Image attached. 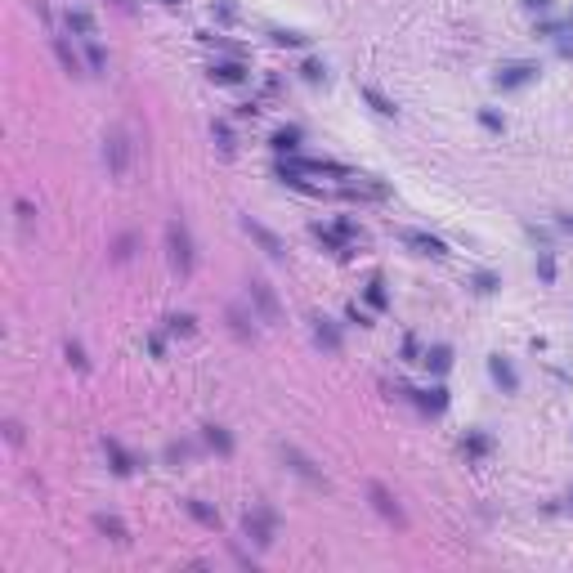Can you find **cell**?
Returning <instances> with one entry per match:
<instances>
[{
  "instance_id": "ac0fdd59",
  "label": "cell",
  "mask_w": 573,
  "mask_h": 573,
  "mask_svg": "<svg viewBox=\"0 0 573 573\" xmlns=\"http://www.w3.org/2000/svg\"><path fill=\"white\" fill-rule=\"evenodd\" d=\"M417 403H421L426 412H444V408H448V390H444V385H435V390H417Z\"/></svg>"
},
{
  "instance_id": "f546056e",
  "label": "cell",
  "mask_w": 573,
  "mask_h": 573,
  "mask_svg": "<svg viewBox=\"0 0 573 573\" xmlns=\"http://www.w3.org/2000/svg\"><path fill=\"white\" fill-rule=\"evenodd\" d=\"M538 273H542V278H547V282H556V260H551L547 251L538 255Z\"/></svg>"
},
{
  "instance_id": "f1b7e54d",
  "label": "cell",
  "mask_w": 573,
  "mask_h": 573,
  "mask_svg": "<svg viewBox=\"0 0 573 573\" xmlns=\"http://www.w3.org/2000/svg\"><path fill=\"white\" fill-rule=\"evenodd\" d=\"M211 135L219 139V148H224V152H233V135H228V126H224V121H215V126H211Z\"/></svg>"
},
{
  "instance_id": "ffe728a7",
  "label": "cell",
  "mask_w": 573,
  "mask_h": 573,
  "mask_svg": "<svg viewBox=\"0 0 573 573\" xmlns=\"http://www.w3.org/2000/svg\"><path fill=\"white\" fill-rule=\"evenodd\" d=\"M273 152H295V148H300V130H295V126H282V130H273Z\"/></svg>"
},
{
  "instance_id": "83f0119b",
  "label": "cell",
  "mask_w": 573,
  "mask_h": 573,
  "mask_svg": "<svg viewBox=\"0 0 573 573\" xmlns=\"http://www.w3.org/2000/svg\"><path fill=\"white\" fill-rule=\"evenodd\" d=\"M85 50H90V72H103V68H108V59H103L99 41H85Z\"/></svg>"
},
{
  "instance_id": "603a6c76",
  "label": "cell",
  "mask_w": 573,
  "mask_h": 573,
  "mask_svg": "<svg viewBox=\"0 0 573 573\" xmlns=\"http://www.w3.org/2000/svg\"><path fill=\"white\" fill-rule=\"evenodd\" d=\"M363 99H367L372 108L381 112V117H394V103H390V99H385V94H381V90H372V85H367V90H363Z\"/></svg>"
},
{
  "instance_id": "b9f144b4",
  "label": "cell",
  "mask_w": 573,
  "mask_h": 573,
  "mask_svg": "<svg viewBox=\"0 0 573 573\" xmlns=\"http://www.w3.org/2000/svg\"><path fill=\"white\" fill-rule=\"evenodd\" d=\"M161 5H179V0H161Z\"/></svg>"
},
{
  "instance_id": "74e56055",
  "label": "cell",
  "mask_w": 573,
  "mask_h": 573,
  "mask_svg": "<svg viewBox=\"0 0 573 573\" xmlns=\"http://www.w3.org/2000/svg\"><path fill=\"white\" fill-rule=\"evenodd\" d=\"M130 246H135V237L126 233V237H121V242H117V260H126V255H130Z\"/></svg>"
},
{
  "instance_id": "4dcf8cb0",
  "label": "cell",
  "mask_w": 573,
  "mask_h": 573,
  "mask_svg": "<svg viewBox=\"0 0 573 573\" xmlns=\"http://www.w3.org/2000/svg\"><path fill=\"white\" fill-rule=\"evenodd\" d=\"M475 291H498V273H475Z\"/></svg>"
},
{
  "instance_id": "52a82bcc",
  "label": "cell",
  "mask_w": 573,
  "mask_h": 573,
  "mask_svg": "<svg viewBox=\"0 0 573 573\" xmlns=\"http://www.w3.org/2000/svg\"><path fill=\"white\" fill-rule=\"evenodd\" d=\"M367 498H372V506H376V511H381V515H385V520H394V524H399V529H403V524H408V515H403V506H399L394 498H390V489H385V484H367Z\"/></svg>"
},
{
  "instance_id": "60d3db41",
  "label": "cell",
  "mask_w": 573,
  "mask_h": 573,
  "mask_svg": "<svg viewBox=\"0 0 573 573\" xmlns=\"http://www.w3.org/2000/svg\"><path fill=\"white\" fill-rule=\"evenodd\" d=\"M560 54H573V41H560Z\"/></svg>"
},
{
  "instance_id": "e0dca14e",
  "label": "cell",
  "mask_w": 573,
  "mask_h": 573,
  "mask_svg": "<svg viewBox=\"0 0 573 573\" xmlns=\"http://www.w3.org/2000/svg\"><path fill=\"white\" fill-rule=\"evenodd\" d=\"M184 506H188V515H193L197 524H206V529H219V511H211V506H206L202 498H188Z\"/></svg>"
},
{
  "instance_id": "7a4b0ae2",
  "label": "cell",
  "mask_w": 573,
  "mask_h": 573,
  "mask_svg": "<svg viewBox=\"0 0 573 573\" xmlns=\"http://www.w3.org/2000/svg\"><path fill=\"white\" fill-rule=\"evenodd\" d=\"M242 529H246V538L255 542V547H273V533H278V515L269 511V506H255V511H246V520H242Z\"/></svg>"
},
{
  "instance_id": "9a60e30c",
  "label": "cell",
  "mask_w": 573,
  "mask_h": 573,
  "mask_svg": "<svg viewBox=\"0 0 573 573\" xmlns=\"http://www.w3.org/2000/svg\"><path fill=\"white\" fill-rule=\"evenodd\" d=\"M228 327H233L237 340H251V336H255V327H251V318H246L242 304H228Z\"/></svg>"
},
{
  "instance_id": "7c38bea8",
  "label": "cell",
  "mask_w": 573,
  "mask_h": 573,
  "mask_svg": "<svg viewBox=\"0 0 573 573\" xmlns=\"http://www.w3.org/2000/svg\"><path fill=\"white\" fill-rule=\"evenodd\" d=\"M94 529H99L103 538H112L117 547H126V542H130V529L117 520V515H94Z\"/></svg>"
},
{
  "instance_id": "484cf974",
  "label": "cell",
  "mask_w": 573,
  "mask_h": 573,
  "mask_svg": "<svg viewBox=\"0 0 573 573\" xmlns=\"http://www.w3.org/2000/svg\"><path fill=\"white\" fill-rule=\"evenodd\" d=\"M367 304L385 309V282H381V278H372V282H367Z\"/></svg>"
},
{
  "instance_id": "836d02e7",
  "label": "cell",
  "mask_w": 573,
  "mask_h": 573,
  "mask_svg": "<svg viewBox=\"0 0 573 573\" xmlns=\"http://www.w3.org/2000/svg\"><path fill=\"white\" fill-rule=\"evenodd\" d=\"M273 41L278 45H304V36L300 32H273Z\"/></svg>"
},
{
  "instance_id": "3957f363",
  "label": "cell",
  "mask_w": 573,
  "mask_h": 573,
  "mask_svg": "<svg viewBox=\"0 0 573 573\" xmlns=\"http://www.w3.org/2000/svg\"><path fill=\"white\" fill-rule=\"evenodd\" d=\"M246 295H251L260 322H282V304H278V295H273V286L264 282V278H251V282H246Z\"/></svg>"
},
{
  "instance_id": "cb8c5ba5",
  "label": "cell",
  "mask_w": 573,
  "mask_h": 573,
  "mask_svg": "<svg viewBox=\"0 0 573 573\" xmlns=\"http://www.w3.org/2000/svg\"><path fill=\"white\" fill-rule=\"evenodd\" d=\"M462 448H466V453H471V457H484V453H489L493 444H489V435H466V444H462Z\"/></svg>"
},
{
  "instance_id": "7bdbcfd3",
  "label": "cell",
  "mask_w": 573,
  "mask_h": 573,
  "mask_svg": "<svg viewBox=\"0 0 573 573\" xmlns=\"http://www.w3.org/2000/svg\"><path fill=\"white\" fill-rule=\"evenodd\" d=\"M569 498H573V493H569Z\"/></svg>"
},
{
  "instance_id": "9c48e42d",
  "label": "cell",
  "mask_w": 573,
  "mask_h": 573,
  "mask_svg": "<svg viewBox=\"0 0 573 573\" xmlns=\"http://www.w3.org/2000/svg\"><path fill=\"white\" fill-rule=\"evenodd\" d=\"M206 76H211L215 85H242L246 81V68L237 59H224V63H211V72H206Z\"/></svg>"
},
{
  "instance_id": "e575fe53",
  "label": "cell",
  "mask_w": 573,
  "mask_h": 573,
  "mask_svg": "<svg viewBox=\"0 0 573 573\" xmlns=\"http://www.w3.org/2000/svg\"><path fill=\"white\" fill-rule=\"evenodd\" d=\"M184 457H188V444H170L166 448V462H184Z\"/></svg>"
},
{
  "instance_id": "8d00e7d4",
  "label": "cell",
  "mask_w": 573,
  "mask_h": 573,
  "mask_svg": "<svg viewBox=\"0 0 573 573\" xmlns=\"http://www.w3.org/2000/svg\"><path fill=\"white\" fill-rule=\"evenodd\" d=\"M480 121H484L489 130H502V117H498V112H480Z\"/></svg>"
},
{
  "instance_id": "ba28073f",
  "label": "cell",
  "mask_w": 573,
  "mask_h": 573,
  "mask_svg": "<svg viewBox=\"0 0 573 573\" xmlns=\"http://www.w3.org/2000/svg\"><path fill=\"white\" fill-rule=\"evenodd\" d=\"M282 457H286V466H291V471L300 475V480H309V484H322V471H318V466H313V462H309V457H304L295 444H282Z\"/></svg>"
},
{
  "instance_id": "d4e9b609",
  "label": "cell",
  "mask_w": 573,
  "mask_h": 573,
  "mask_svg": "<svg viewBox=\"0 0 573 573\" xmlns=\"http://www.w3.org/2000/svg\"><path fill=\"white\" fill-rule=\"evenodd\" d=\"M166 327H170V331H179V336H188V331H193V313H170Z\"/></svg>"
},
{
  "instance_id": "5b68a950",
  "label": "cell",
  "mask_w": 573,
  "mask_h": 573,
  "mask_svg": "<svg viewBox=\"0 0 573 573\" xmlns=\"http://www.w3.org/2000/svg\"><path fill=\"white\" fill-rule=\"evenodd\" d=\"M538 63H506V68H498V90H520V85H529V81H538Z\"/></svg>"
},
{
  "instance_id": "d590c367",
  "label": "cell",
  "mask_w": 573,
  "mask_h": 573,
  "mask_svg": "<svg viewBox=\"0 0 573 573\" xmlns=\"http://www.w3.org/2000/svg\"><path fill=\"white\" fill-rule=\"evenodd\" d=\"M349 322H358V327H372V322H367V313H363L358 304H349Z\"/></svg>"
},
{
  "instance_id": "6da1fadb",
  "label": "cell",
  "mask_w": 573,
  "mask_h": 573,
  "mask_svg": "<svg viewBox=\"0 0 573 573\" xmlns=\"http://www.w3.org/2000/svg\"><path fill=\"white\" fill-rule=\"evenodd\" d=\"M166 255H170V269H175L179 278H188V273H193V264H197L193 237H188V228L179 224V219H170V224H166Z\"/></svg>"
},
{
  "instance_id": "f35d334b",
  "label": "cell",
  "mask_w": 573,
  "mask_h": 573,
  "mask_svg": "<svg viewBox=\"0 0 573 573\" xmlns=\"http://www.w3.org/2000/svg\"><path fill=\"white\" fill-rule=\"evenodd\" d=\"M524 5H529V9H547L551 0H524Z\"/></svg>"
},
{
  "instance_id": "2e32d148",
  "label": "cell",
  "mask_w": 573,
  "mask_h": 573,
  "mask_svg": "<svg viewBox=\"0 0 573 573\" xmlns=\"http://www.w3.org/2000/svg\"><path fill=\"white\" fill-rule=\"evenodd\" d=\"M54 54H59V63H63V72H72V76H81L85 68H81V59H76V50L68 41H63V36H54Z\"/></svg>"
},
{
  "instance_id": "30bf717a",
  "label": "cell",
  "mask_w": 573,
  "mask_h": 573,
  "mask_svg": "<svg viewBox=\"0 0 573 573\" xmlns=\"http://www.w3.org/2000/svg\"><path fill=\"white\" fill-rule=\"evenodd\" d=\"M403 242H408V246H417V255H448V246L439 242L435 233H421V228H408Z\"/></svg>"
},
{
  "instance_id": "1f68e13d",
  "label": "cell",
  "mask_w": 573,
  "mask_h": 573,
  "mask_svg": "<svg viewBox=\"0 0 573 573\" xmlns=\"http://www.w3.org/2000/svg\"><path fill=\"white\" fill-rule=\"evenodd\" d=\"M322 76H327V68H322L318 59H309V63H304V81H322Z\"/></svg>"
},
{
  "instance_id": "ab89813d",
  "label": "cell",
  "mask_w": 573,
  "mask_h": 573,
  "mask_svg": "<svg viewBox=\"0 0 573 573\" xmlns=\"http://www.w3.org/2000/svg\"><path fill=\"white\" fill-rule=\"evenodd\" d=\"M560 228H569V233H573V215H560Z\"/></svg>"
},
{
  "instance_id": "7402d4cb",
  "label": "cell",
  "mask_w": 573,
  "mask_h": 573,
  "mask_svg": "<svg viewBox=\"0 0 573 573\" xmlns=\"http://www.w3.org/2000/svg\"><path fill=\"white\" fill-rule=\"evenodd\" d=\"M426 363H430L435 372H448V367H453V349H448V345H435V349L426 354Z\"/></svg>"
},
{
  "instance_id": "5bb4252c",
  "label": "cell",
  "mask_w": 573,
  "mask_h": 573,
  "mask_svg": "<svg viewBox=\"0 0 573 573\" xmlns=\"http://www.w3.org/2000/svg\"><path fill=\"white\" fill-rule=\"evenodd\" d=\"M103 453L112 457V471H117V475H130V471H135V457H130L117 439H103Z\"/></svg>"
},
{
  "instance_id": "8fae6325",
  "label": "cell",
  "mask_w": 573,
  "mask_h": 573,
  "mask_svg": "<svg viewBox=\"0 0 573 573\" xmlns=\"http://www.w3.org/2000/svg\"><path fill=\"white\" fill-rule=\"evenodd\" d=\"M313 340H318L322 349H331V354H340V331H336V322L322 318V313L313 318Z\"/></svg>"
},
{
  "instance_id": "4fadbf2b",
  "label": "cell",
  "mask_w": 573,
  "mask_h": 573,
  "mask_svg": "<svg viewBox=\"0 0 573 573\" xmlns=\"http://www.w3.org/2000/svg\"><path fill=\"white\" fill-rule=\"evenodd\" d=\"M489 372H493V381H498L506 394H515V390H520V376H515V367H511V363H506L502 354H498V358H489Z\"/></svg>"
},
{
  "instance_id": "4316f807",
  "label": "cell",
  "mask_w": 573,
  "mask_h": 573,
  "mask_svg": "<svg viewBox=\"0 0 573 573\" xmlns=\"http://www.w3.org/2000/svg\"><path fill=\"white\" fill-rule=\"evenodd\" d=\"M313 237H322V242H327L331 251H345V237H336L331 228H322V224H313Z\"/></svg>"
},
{
  "instance_id": "277c9868",
  "label": "cell",
  "mask_w": 573,
  "mask_h": 573,
  "mask_svg": "<svg viewBox=\"0 0 573 573\" xmlns=\"http://www.w3.org/2000/svg\"><path fill=\"white\" fill-rule=\"evenodd\" d=\"M103 161H108L112 175H126V166H130V139H126V130H108V139H103Z\"/></svg>"
},
{
  "instance_id": "d6986e66",
  "label": "cell",
  "mask_w": 573,
  "mask_h": 573,
  "mask_svg": "<svg viewBox=\"0 0 573 573\" xmlns=\"http://www.w3.org/2000/svg\"><path fill=\"white\" fill-rule=\"evenodd\" d=\"M68 27L81 36V41H94V18L85 14V9H68Z\"/></svg>"
},
{
  "instance_id": "44dd1931",
  "label": "cell",
  "mask_w": 573,
  "mask_h": 573,
  "mask_svg": "<svg viewBox=\"0 0 573 573\" xmlns=\"http://www.w3.org/2000/svg\"><path fill=\"white\" fill-rule=\"evenodd\" d=\"M206 444H211L215 453H224V457L233 453V435H228L224 426H206Z\"/></svg>"
},
{
  "instance_id": "d6a6232c",
  "label": "cell",
  "mask_w": 573,
  "mask_h": 573,
  "mask_svg": "<svg viewBox=\"0 0 573 573\" xmlns=\"http://www.w3.org/2000/svg\"><path fill=\"white\" fill-rule=\"evenodd\" d=\"M63 354H68V363H76V367L85 372V354H81V345H76V340H68V349H63Z\"/></svg>"
},
{
  "instance_id": "8992f818",
  "label": "cell",
  "mask_w": 573,
  "mask_h": 573,
  "mask_svg": "<svg viewBox=\"0 0 573 573\" xmlns=\"http://www.w3.org/2000/svg\"><path fill=\"white\" fill-rule=\"evenodd\" d=\"M242 228H246V233H251V237H255V242H260V251H264V255H273V260H282V255H286V246H282V237H278V233H273V228H264V224H260V219H251V215H246V219H242Z\"/></svg>"
}]
</instances>
